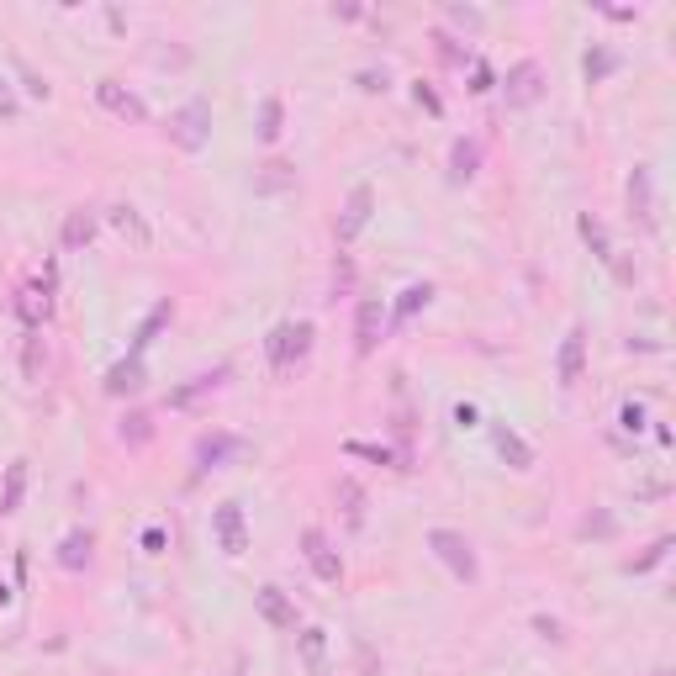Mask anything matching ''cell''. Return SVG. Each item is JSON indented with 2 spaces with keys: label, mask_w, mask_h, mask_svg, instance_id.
Wrapping results in <instances>:
<instances>
[{
  "label": "cell",
  "mask_w": 676,
  "mask_h": 676,
  "mask_svg": "<svg viewBox=\"0 0 676 676\" xmlns=\"http://www.w3.org/2000/svg\"><path fill=\"white\" fill-rule=\"evenodd\" d=\"M164 138L175 143L180 154H201V148L212 143V101H206V96L180 101V106L164 117Z\"/></svg>",
  "instance_id": "obj_1"
},
{
  "label": "cell",
  "mask_w": 676,
  "mask_h": 676,
  "mask_svg": "<svg viewBox=\"0 0 676 676\" xmlns=\"http://www.w3.org/2000/svg\"><path fill=\"white\" fill-rule=\"evenodd\" d=\"M312 338H317L312 317H291V323H275L270 338H265V360H270V370H275V375H291V370L312 354Z\"/></svg>",
  "instance_id": "obj_2"
},
{
  "label": "cell",
  "mask_w": 676,
  "mask_h": 676,
  "mask_svg": "<svg viewBox=\"0 0 676 676\" xmlns=\"http://www.w3.org/2000/svg\"><path fill=\"white\" fill-rule=\"evenodd\" d=\"M428 550H434V560L455 576V581H481V560H476V544L465 539L460 529H428Z\"/></svg>",
  "instance_id": "obj_3"
},
{
  "label": "cell",
  "mask_w": 676,
  "mask_h": 676,
  "mask_svg": "<svg viewBox=\"0 0 676 676\" xmlns=\"http://www.w3.org/2000/svg\"><path fill=\"white\" fill-rule=\"evenodd\" d=\"M502 101H507V111L539 106V101H544V64H539V59L507 64V74H502Z\"/></svg>",
  "instance_id": "obj_4"
},
{
  "label": "cell",
  "mask_w": 676,
  "mask_h": 676,
  "mask_svg": "<svg viewBox=\"0 0 676 676\" xmlns=\"http://www.w3.org/2000/svg\"><path fill=\"white\" fill-rule=\"evenodd\" d=\"M243 444L238 434H228V428H212V434H201L196 449H191V460H196V476H212V471H228V460L243 455Z\"/></svg>",
  "instance_id": "obj_5"
},
{
  "label": "cell",
  "mask_w": 676,
  "mask_h": 676,
  "mask_svg": "<svg viewBox=\"0 0 676 676\" xmlns=\"http://www.w3.org/2000/svg\"><path fill=\"white\" fill-rule=\"evenodd\" d=\"M370 212H375V191H370V185H354V191L344 196V206H338V222H333V238H338V249H349V243L365 233Z\"/></svg>",
  "instance_id": "obj_6"
},
{
  "label": "cell",
  "mask_w": 676,
  "mask_h": 676,
  "mask_svg": "<svg viewBox=\"0 0 676 676\" xmlns=\"http://www.w3.org/2000/svg\"><path fill=\"white\" fill-rule=\"evenodd\" d=\"M386 338V296H360L354 302V354H375V344Z\"/></svg>",
  "instance_id": "obj_7"
},
{
  "label": "cell",
  "mask_w": 676,
  "mask_h": 676,
  "mask_svg": "<svg viewBox=\"0 0 676 676\" xmlns=\"http://www.w3.org/2000/svg\"><path fill=\"white\" fill-rule=\"evenodd\" d=\"M302 560L312 566L317 581H328V587H338V581H344V560H338V550L328 544V534L317 529V523H307V529H302Z\"/></svg>",
  "instance_id": "obj_8"
},
{
  "label": "cell",
  "mask_w": 676,
  "mask_h": 676,
  "mask_svg": "<svg viewBox=\"0 0 676 676\" xmlns=\"http://www.w3.org/2000/svg\"><path fill=\"white\" fill-rule=\"evenodd\" d=\"M212 539L222 555H249V523H243V507L238 502H217L212 507Z\"/></svg>",
  "instance_id": "obj_9"
},
{
  "label": "cell",
  "mask_w": 676,
  "mask_h": 676,
  "mask_svg": "<svg viewBox=\"0 0 676 676\" xmlns=\"http://www.w3.org/2000/svg\"><path fill=\"white\" fill-rule=\"evenodd\" d=\"M581 375H587V328H571L555 354V381H560V391H576Z\"/></svg>",
  "instance_id": "obj_10"
},
{
  "label": "cell",
  "mask_w": 676,
  "mask_h": 676,
  "mask_svg": "<svg viewBox=\"0 0 676 676\" xmlns=\"http://www.w3.org/2000/svg\"><path fill=\"white\" fill-rule=\"evenodd\" d=\"M492 449L502 455V465H507V471H518V476H529V471H534V444L523 439L513 423L492 418Z\"/></svg>",
  "instance_id": "obj_11"
},
{
  "label": "cell",
  "mask_w": 676,
  "mask_h": 676,
  "mask_svg": "<svg viewBox=\"0 0 676 676\" xmlns=\"http://www.w3.org/2000/svg\"><path fill=\"white\" fill-rule=\"evenodd\" d=\"M629 212L645 233H661V217H655V175L650 164H634L629 169Z\"/></svg>",
  "instance_id": "obj_12"
},
{
  "label": "cell",
  "mask_w": 676,
  "mask_h": 676,
  "mask_svg": "<svg viewBox=\"0 0 676 676\" xmlns=\"http://www.w3.org/2000/svg\"><path fill=\"white\" fill-rule=\"evenodd\" d=\"M254 608H259V618H265L270 629H280V634H291L296 624H302V613H296V603H291V597L275 587V581H265V587L254 592Z\"/></svg>",
  "instance_id": "obj_13"
},
{
  "label": "cell",
  "mask_w": 676,
  "mask_h": 676,
  "mask_svg": "<svg viewBox=\"0 0 676 676\" xmlns=\"http://www.w3.org/2000/svg\"><path fill=\"white\" fill-rule=\"evenodd\" d=\"M96 101L111 111V117H122V122H148V106L138 90H127L122 80H96Z\"/></svg>",
  "instance_id": "obj_14"
},
{
  "label": "cell",
  "mask_w": 676,
  "mask_h": 676,
  "mask_svg": "<svg viewBox=\"0 0 676 676\" xmlns=\"http://www.w3.org/2000/svg\"><path fill=\"white\" fill-rule=\"evenodd\" d=\"M96 233H101V212H96V206H74V212H64L59 243L69 254H85L90 243H96Z\"/></svg>",
  "instance_id": "obj_15"
},
{
  "label": "cell",
  "mask_w": 676,
  "mask_h": 676,
  "mask_svg": "<svg viewBox=\"0 0 676 676\" xmlns=\"http://www.w3.org/2000/svg\"><path fill=\"white\" fill-rule=\"evenodd\" d=\"M228 381H233V365H212V370H201V375H191L185 386L169 391V407H196L201 397H212V391H222Z\"/></svg>",
  "instance_id": "obj_16"
},
{
  "label": "cell",
  "mask_w": 676,
  "mask_h": 676,
  "mask_svg": "<svg viewBox=\"0 0 676 676\" xmlns=\"http://www.w3.org/2000/svg\"><path fill=\"white\" fill-rule=\"evenodd\" d=\"M143 386H148V365L133 360V354H122V360L106 370V381H101V391H106V397H117V402L122 397H138Z\"/></svg>",
  "instance_id": "obj_17"
},
{
  "label": "cell",
  "mask_w": 676,
  "mask_h": 676,
  "mask_svg": "<svg viewBox=\"0 0 676 676\" xmlns=\"http://www.w3.org/2000/svg\"><path fill=\"white\" fill-rule=\"evenodd\" d=\"M428 302H434V286L428 280H412V286L397 296V307H386V328H402V323H412Z\"/></svg>",
  "instance_id": "obj_18"
},
{
  "label": "cell",
  "mask_w": 676,
  "mask_h": 676,
  "mask_svg": "<svg viewBox=\"0 0 676 676\" xmlns=\"http://www.w3.org/2000/svg\"><path fill=\"white\" fill-rule=\"evenodd\" d=\"M90 555H96V534H90V529H69L59 539V555H53V560H59L64 571H85Z\"/></svg>",
  "instance_id": "obj_19"
},
{
  "label": "cell",
  "mask_w": 676,
  "mask_h": 676,
  "mask_svg": "<svg viewBox=\"0 0 676 676\" xmlns=\"http://www.w3.org/2000/svg\"><path fill=\"white\" fill-rule=\"evenodd\" d=\"M296 655L307 676H328V629H296Z\"/></svg>",
  "instance_id": "obj_20"
},
{
  "label": "cell",
  "mask_w": 676,
  "mask_h": 676,
  "mask_svg": "<svg viewBox=\"0 0 676 676\" xmlns=\"http://www.w3.org/2000/svg\"><path fill=\"white\" fill-rule=\"evenodd\" d=\"M476 169H481V143L476 138H455V148H449V185L476 180Z\"/></svg>",
  "instance_id": "obj_21"
},
{
  "label": "cell",
  "mask_w": 676,
  "mask_h": 676,
  "mask_svg": "<svg viewBox=\"0 0 676 676\" xmlns=\"http://www.w3.org/2000/svg\"><path fill=\"white\" fill-rule=\"evenodd\" d=\"M576 233H581V243H587V249H592L597 259H603L608 270L618 265V249H613V238H608V228H603V222H597L592 212H581V217H576Z\"/></svg>",
  "instance_id": "obj_22"
},
{
  "label": "cell",
  "mask_w": 676,
  "mask_h": 676,
  "mask_svg": "<svg viewBox=\"0 0 676 676\" xmlns=\"http://www.w3.org/2000/svg\"><path fill=\"white\" fill-rule=\"evenodd\" d=\"M22 497H27V460H11L6 465V481H0V518L22 513Z\"/></svg>",
  "instance_id": "obj_23"
},
{
  "label": "cell",
  "mask_w": 676,
  "mask_h": 676,
  "mask_svg": "<svg viewBox=\"0 0 676 676\" xmlns=\"http://www.w3.org/2000/svg\"><path fill=\"white\" fill-rule=\"evenodd\" d=\"M618 64H624V59H618L608 43H592L587 53H581V80H587V85H603L608 74H618Z\"/></svg>",
  "instance_id": "obj_24"
},
{
  "label": "cell",
  "mask_w": 676,
  "mask_h": 676,
  "mask_svg": "<svg viewBox=\"0 0 676 676\" xmlns=\"http://www.w3.org/2000/svg\"><path fill=\"white\" fill-rule=\"evenodd\" d=\"M280 133H286V101L265 96L259 101V117H254V138L259 143H280Z\"/></svg>",
  "instance_id": "obj_25"
},
{
  "label": "cell",
  "mask_w": 676,
  "mask_h": 676,
  "mask_svg": "<svg viewBox=\"0 0 676 676\" xmlns=\"http://www.w3.org/2000/svg\"><path fill=\"white\" fill-rule=\"evenodd\" d=\"M169 317H175V302H159L154 312L143 317V323H138V333H133V344H127V354H133V360H143V354H148V344L159 338V328L169 323Z\"/></svg>",
  "instance_id": "obj_26"
},
{
  "label": "cell",
  "mask_w": 676,
  "mask_h": 676,
  "mask_svg": "<svg viewBox=\"0 0 676 676\" xmlns=\"http://www.w3.org/2000/svg\"><path fill=\"white\" fill-rule=\"evenodd\" d=\"M333 492H338V502H344L349 529H360V523H365V486L354 481V476H338V486H333Z\"/></svg>",
  "instance_id": "obj_27"
},
{
  "label": "cell",
  "mask_w": 676,
  "mask_h": 676,
  "mask_svg": "<svg viewBox=\"0 0 676 676\" xmlns=\"http://www.w3.org/2000/svg\"><path fill=\"white\" fill-rule=\"evenodd\" d=\"M291 185H296V164L270 159V164H265V175L254 180V191H259V196H275V191H291Z\"/></svg>",
  "instance_id": "obj_28"
},
{
  "label": "cell",
  "mask_w": 676,
  "mask_h": 676,
  "mask_svg": "<svg viewBox=\"0 0 676 676\" xmlns=\"http://www.w3.org/2000/svg\"><path fill=\"white\" fill-rule=\"evenodd\" d=\"M117 439L127 449H143L148 439H154V418L148 412H122V423H117Z\"/></svg>",
  "instance_id": "obj_29"
},
{
  "label": "cell",
  "mask_w": 676,
  "mask_h": 676,
  "mask_svg": "<svg viewBox=\"0 0 676 676\" xmlns=\"http://www.w3.org/2000/svg\"><path fill=\"white\" fill-rule=\"evenodd\" d=\"M344 455H354V460H375V465H391V471H407V460L397 455V449H386V444H365V439H349V444H344Z\"/></svg>",
  "instance_id": "obj_30"
},
{
  "label": "cell",
  "mask_w": 676,
  "mask_h": 676,
  "mask_svg": "<svg viewBox=\"0 0 676 676\" xmlns=\"http://www.w3.org/2000/svg\"><path fill=\"white\" fill-rule=\"evenodd\" d=\"M671 544H676L671 534H661V539H650V544H645V555H634V560H629V566H624V571H629V576H645V571H655V566H661V560L671 555Z\"/></svg>",
  "instance_id": "obj_31"
},
{
  "label": "cell",
  "mask_w": 676,
  "mask_h": 676,
  "mask_svg": "<svg viewBox=\"0 0 676 676\" xmlns=\"http://www.w3.org/2000/svg\"><path fill=\"white\" fill-rule=\"evenodd\" d=\"M43 370H48L43 333H27V349H22V375H27V381H43Z\"/></svg>",
  "instance_id": "obj_32"
},
{
  "label": "cell",
  "mask_w": 676,
  "mask_h": 676,
  "mask_svg": "<svg viewBox=\"0 0 676 676\" xmlns=\"http://www.w3.org/2000/svg\"><path fill=\"white\" fill-rule=\"evenodd\" d=\"M613 534H618V518L608 507H592V513L581 518V539H613Z\"/></svg>",
  "instance_id": "obj_33"
},
{
  "label": "cell",
  "mask_w": 676,
  "mask_h": 676,
  "mask_svg": "<svg viewBox=\"0 0 676 676\" xmlns=\"http://www.w3.org/2000/svg\"><path fill=\"white\" fill-rule=\"evenodd\" d=\"M106 217H111V228H122V233H133L138 243H148V222L138 217V206H111Z\"/></svg>",
  "instance_id": "obj_34"
},
{
  "label": "cell",
  "mask_w": 676,
  "mask_h": 676,
  "mask_svg": "<svg viewBox=\"0 0 676 676\" xmlns=\"http://www.w3.org/2000/svg\"><path fill=\"white\" fill-rule=\"evenodd\" d=\"M349 291H354V259L338 254L333 259V280H328V302H338V296H349Z\"/></svg>",
  "instance_id": "obj_35"
},
{
  "label": "cell",
  "mask_w": 676,
  "mask_h": 676,
  "mask_svg": "<svg viewBox=\"0 0 676 676\" xmlns=\"http://www.w3.org/2000/svg\"><path fill=\"white\" fill-rule=\"evenodd\" d=\"M16 74H22V90H27L32 101H48V96H53V90H48V80H43V74H37L27 59H16Z\"/></svg>",
  "instance_id": "obj_36"
},
{
  "label": "cell",
  "mask_w": 676,
  "mask_h": 676,
  "mask_svg": "<svg viewBox=\"0 0 676 676\" xmlns=\"http://www.w3.org/2000/svg\"><path fill=\"white\" fill-rule=\"evenodd\" d=\"M354 85H360L365 96H386V90H391V74H386V69H360V74H354Z\"/></svg>",
  "instance_id": "obj_37"
},
{
  "label": "cell",
  "mask_w": 676,
  "mask_h": 676,
  "mask_svg": "<svg viewBox=\"0 0 676 676\" xmlns=\"http://www.w3.org/2000/svg\"><path fill=\"white\" fill-rule=\"evenodd\" d=\"M412 101H418L428 117H444V101H439V90L428 85V80H412Z\"/></svg>",
  "instance_id": "obj_38"
},
{
  "label": "cell",
  "mask_w": 676,
  "mask_h": 676,
  "mask_svg": "<svg viewBox=\"0 0 676 676\" xmlns=\"http://www.w3.org/2000/svg\"><path fill=\"white\" fill-rule=\"evenodd\" d=\"M434 43H439V59H444V64H455V69H465V64H471V53H465V48H460L449 32H434Z\"/></svg>",
  "instance_id": "obj_39"
},
{
  "label": "cell",
  "mask_w": 676,
  "mask_h": 676,
  "mask_svg": "<svg viewBox=\"0 0 676 676\" xmlns=\"http://www.w3.org/2000/svg\"><path fill=\"white\" fill-rule=\"evenodd\" d=\"M618 428H624V434H640V428H650L645 407H640V402H624V407H618Z\"/></svg>",
  "instance_id": "obj_40"
},
{
  "label": "cell",
  "mask_w": 676,
  "mask_h": 676,
  "mask_svg": "<svg viewBox=\"0 0 676 676\" xmlns=\"http://www.w3.org/2000/svg\"><path fill=\"white\" fill-rule=\"evenodd\" d=\"M492 85H497L492 64H486V59H471V90H476V96H486V90H492Z\"/></svg>",
  "instance_id": "obj_41"
},
{
  "label": "cell",
  "mask_w": 676,
  "mask_h": 676,
  "mask_svg": "<svg viewBox=\"0 0 676 676\" xmlns=\"http://www.w3.org/2000/svg\"><path fill=\"white\" fill-rule=\"evenodd\" d=\"M534 629H539V640H550V645L566 640V634H560V618H550V613H534Z\"/></svg>",
  "instance_id": "obj_42"
},
{
  "label": "cell",
  "mask_w": 676,
  "mask_h": 676,
  "mask_svg": "<svg viewBox=\"0 0 676 676\" xmlns=\"http://www.w3.org/2000/svg\"><path fill=\"white\" fill-rule=\"evenodd\" d=\"M449 22H455V27H471V32H476V27L486 22V16H481L476 6H449Z\"/></svg>",
  "instance_id": "obj_43"
},
{
  "label": "cell",
  "mask_w": 676,
  "mask_h": 676,
  "mask_svg": "<svg viewBox=\"0 0 676 676\" xmlns=\"http://www.w3.org/2000/svg\"><path fill=\"white\" fill-rule=\"evenodd\" d=\"M16 111H22V101H16V90H11V80H6V74H0V117H16Z\"/></svg>",
  "instance_id": "obj_44"
},
{
  "label": "cell",
  "mask_w": 676,
  "mask_h": 676,
  "mask_svg": "<svg viewBox=\"0 0 676 676\" xmlns=\"http://www.w3.org/2000/svg\"><path fill=\"white\" fill-rule=\"evenodd\" d=\"M164 544H169V534L159 529V523H154V529H143V550L148 555H164Z\"/></svg>",
  "instance_id": "obj_45"
},
{
  "label": "cell",
  "mask_w": 676,
  "mask_h": 676,
  "mask_svg": "<svg viewBox=\"0 0 676 676\" xmlns=\"http://www.w3.org/2000/svg\"><path fill=\"white\" fill-rule=\"evenodd\" d=\"M455 423H460V428H476V423H481V412H476L471 402H460V407H455Z\"/></svg>",
  "instance_id": "obj_46"
},
{
  "label": "cell",
  "mask_w": 676,
  "mask_h": 676,
  "mask_svg": "<svg viewBox=\"0 0 676 676\" xmlns=\"http://www.w3.org/2000/svg\"><path fill=\"white\" fill-rule=\"evenodd\" d=\"M603 16H613V22H640V11H634V6H603Z\"/></svg>",
  "instance_id": "obj_47"
},
{
  "label": "cell",
  "mask_w": 676,
  "mask_h": 676,
  "mask_svg": "<svg viewBox=\"0 0 676 676\" xmlns=\"http://www.w3.org/2000/svg\"><path fill=\"white\" fill-rule=\"evenodd\" d=\"M333 16H338V22H360L365 11H360V6H333Z\"/></svg>",
  "instance_id": "obj_48"
},
{
  "label": "cell",
  "mask_w": 676,
  "mask_h": 676,
  "mask_svg": "<svg viewBox=\"0 0 676 676\" xmlns=\"http://www.w3.org/2000/svg\"><path fill=\"white\" fill-rule=\"evenodd\" d=\"M11 597H16V592L6 587V581H0V608H11Z\"/></svg>",
  "instance_id": "obj_49"
},
{
  "label": "cell",
  "mask_w": 676,
  "mask_h": 676,
  "mask_svg": "<svg viewBox=\"0 0 676 676\" xmlns=\"http://www.w3.org/2000/svg\"><path fill=\"white\" fill-rule=\"evenodd\" d=\"M655 676H671V671H655Z\"/></svg>",
  "instance_id": "obj_50"
}]
</instances>
